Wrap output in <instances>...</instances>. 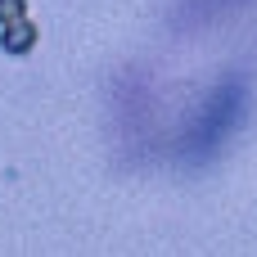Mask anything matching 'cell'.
I'll use <instances>...</instances> for the list:
<instances>
[{"label": "cell", "instance_id": "obj_1", "mask_svg": "<svg viewBox=\"0 0 257 257\" xmlns=\"http://www.w3.org/2000/svg\"><path fill=\"white\" fill-rule=\"evenodd\" d=\"M18 14V0H0V18H14Z\"/></svg>", "mask_w": 257, "mask_h": 257}]
</instances>
